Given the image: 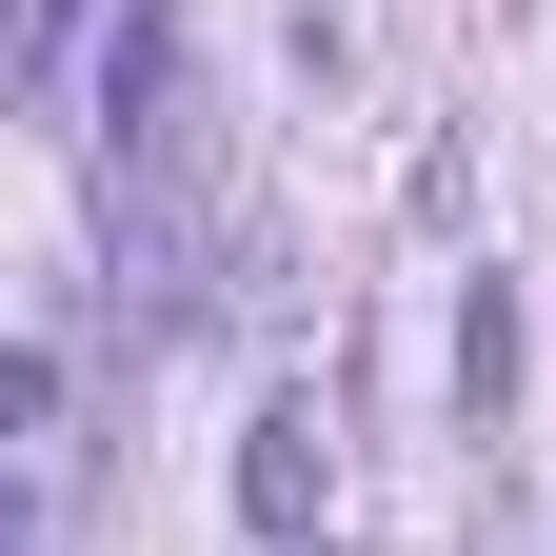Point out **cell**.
I'll return each mask as SVG.
<instances>
[{
  "label": "cell",
  "mask_w": 556,
  "mask_h": 556,
  "mask_svg": "<svg viewBox=\"0 0 556 556\" xmlns=\"http://www.w3.org/2000/svg\"><path fill=\"white\" fill-rule=\"evenodd\" d=\"M100 199L139 239V318H199V60H179V21L100 40Z\"/></svg>",
  "instance_id": "6da1fadb"
},
{
  "label": "cell",
  "mask_w": 556,
  "mask_h": 556,
  "mask_svg": "<svg viewBox=\"0 0 556 556\" xmlns=\"http://www.w3.org/2000/svg\"><path fill=\"white\" fill-rule=\"evenodd\" d=\"M239 517H258V536H318V417H299V397H258V438H239Z\"/></svg>",
  "instance_id": "7a4b0ae2"
},
{
  "label": "cell",
  "mask_w": 556,
  "mask_h": 556,
  "mask_svg": "<svg viewBox=\"0 0 556 556\" xmlns=\"http://www.w3.org/2000/svg\"><path fill=\"white\" fill-rule=\"evenodd\" d=\"M457 397H477V417L517 397V299H497V278H477V299H457Z\"/></svg>",
  "instance_id": "3957f363"
},
{
  "label": "cell",
  "mask_w": 556,
  "mask_h": 556,
  "mask_svg": "<svg viewBox=\"0 0 556 556\" xmlns=\"http://www.w3.org/2000/svg\"><path fill=\"white\" fill-rule=\"evenodd\" d=\"M80 60V0H21V80H60Z\"/></svg>",
  "instance_id": "277c9868"
}]
</instances>
